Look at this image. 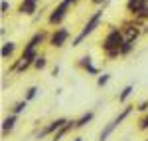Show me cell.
<instances>
[{
	"label": "cell",
	"mask_w": 148,
	"mask_h": 141,
	"mask_svg": "<svg viewBox=\"0 0 148 141\" xmlns=\"http://www.w3.org/2000/svg\"><path fill=\"white\" fill-rule=\"evenodd\" d=\"M123 46H125V34L121 30V26L116 24H109L107 26V32L103 34L101 42H99V48H101L103 56L113 62V60L121 58V52H123Z\"/></svg>",
	"instance_id": "cell-1"
},
{
	"label": "cell",
	"mask_w": 148,
	"mask_h": 141,
	"mask_svg": "<svg viewBox=\"0 0 148 141\" xmlns=\"http://www.w3.org/2000/svg\"><path fill=\"white\" fill-rule=\"evenodd\" d=\"M103 18H105V8H95V10L87 16V22L83 24V28L79 30V34L75 36L73 40H71V46L73 48H77V46H81L89 36H93L95 32H97V28L101 26V22H103Z\"/></svg>",
	"instance_id": "cell-2"
},
{
	"label": "cell",
	"mask_w": 148,
	"mask_h": 141,
	"mask_svg": "<svg viewBox=\"0 0 148 141\" xmlns=\"http://www.w3.org/2000/svg\"><path fill=\"white\" fill-rule=\"evenodd\" d=\"M134 109H136V106H132V103H126V106H123L121 109H119V113H116V115H114L111 121H107V123L103 125V129L99 131V139H97V141H109L114 131L119 129V127L125 123L126 119L132 115V111H134Z\"/></svg>",
	"instance_id": "cell-3"
},
{
	"label": "cell",
	"mask_w": 148,
	"mask_h": 141,
	"mask_svg": "<svg viewBox=\"0 0 148 141\" xmlns=\"http://www.w3.org/2000/svg\"><path fill=\"white\" fill-rule=\"evenodd\" d=\"M69 10H71V6H69L65 0H59L56 6L49 10V14H47V18H46V22L47 26L53 30V28H59V26H63V20L67 18V14Z\"/></svg>",
	"instance_id": "cell-4"
},
{
	"label": "cell",
	"mask_w": 148,
	"mask_h": 141,
	"mask_svg": "<svg viewBox=\"0 0 148 141\" xmlns=\"http://www.w3.org/2000/svg\"><path fill=\"white\" fill-rule=\"evenodd\" d=\"M67 121H69V117H53V119H49V121H46V123H42V129L36 133V139L38 141L51 139Z\"/></svg>",
	"instance_id": "cell-5"
},
{
	"label": "cell",
	"mask_w": 148,
	"mask_h": 141,
	"mask_svg": "<svg viewBox=\"0 0 148 141\" xmlns=\"http://www.w3.org/2000/svg\"><path fill=\"white\" fill-rule=\"evenodd\" d=\"M71 38V30L67 26H59V28H53L49 30V40H47V46L53 48V50H61Z\"/></svg>",
	"instance_id": "cell-6"
},
{
	"label": "cell",
	"mask_w": 148,
	"mask_h": 141,
	"mask_svg": "<svg viewBox=\"0 0 148 141\" xmlns=\"http://www.w3.org/2000/svg\"><path fill=\"white\" fill-rule=\"evenodd\" d=\"M119 26H121V30H123V34H125V40H126V42H134V44H136L138 38L142 36L140 26H138V24L134 22V18H130V16H128L126 20H123Z\"/></svg>",
	"instance_id": "cell-7"
},
{
	"label": "cell",
	"mask_w": 148,
	"mask_h": 141,
	"mask_svg": "<svg viewBox=\"0 0 148 141\" xmlns=\"http://www.w3.org/2000/svg\"><path fill=\"white\" fill-rule=\"evenodd\" d=\"M47 40H49V32L47 30H36L34 34L28 38V42L24 44L22 50H26V52H32V50H38L40 52V48L44 46V44H47Z\"/></svg>",
	"instance_id": "cell-8"
},
{
	"label": "cell",
	"mask_w": 148,
	"mask_h": 141,
	"mask_svg": "<svg viewBox=\"0 0 148 141\" xmlns=\"http://www.w3.org/2000/svg\"><path fill=\"white\" fill-rule=\"evenodd\" d=\"M75 66H77V70H81L83 74H87V76H95V78H99L103 72L93 64V58L91 54H83L81 58H77V62H75Z\"/></svg>",
	"instance_id": "cell-9"
},
{
	"label": "cell",
	"mask_w": 148,
	"mask_h": 141,
	"mask_svg": "<svg viewBox=\"0 0 148 141\" xmlns=\"http://www.w3.org/2000/svg\"><path fill=\"white\" fill-rule=\"evenodd\" d=\"M38 10H40V0H20L18 8H16V14L34 18L36 14H38Z\"/></svg>",
	"instance_id": "cell-10"
},
{
	"label": "cell",
	"mask_w": 148,
	"mask_h": 141,
	"mask_svg": "<svg viewBox=\"0 0 148 141\" xmlns=\"http://www.w3.org/2000/svg\"><path fill=\"white\" fill-rule=\"evenodd\" d=\"M18 121H20V115H14V113L4 115L2 125H0V133H2V137L12 135V133H14V129H16V125H18Z\"/></svg>",
	"instance_id": "cell-11"
},
{
	"label": "cell",
	"mask_w": 148,
	"mask_h": 141,
	"mask_svg": "<svg viewBox=\"0 0 148 141\" xmlns=\"http://www.w3.org/2000/svg\"><path fill=\"white\" fill-rule=\"evenodd\" d=\"M146 6H148V0H126L125 10L130 18H134V16H138Z\"/></svg>",
	"instance_id": "cell-12"
},
{
	"label": "cell",
	"mask_w": 148,
	"mask_h": 141,
	"mask_svg": "<svg viewBox=\"0 0 148 141\" xmlns=\"http://www.w3.org/2000/svg\"><path fill=\"white\" fill-rule=\"evenodd\" d=\"M16 50H18V44H16L14 40H4V42H2V46H0V58L4 60V62L14 60Z\"/></svg>",
	"instance_id": "cell-13"
},
{
	"label": "cell",
	"mask_w": 148,
	"mask_h": 141,
	"mask_svg": "<svg viewBox=\"0 0 148 141\" xmlns=\"http://www.w3.org/2000/svg\"><path fill=\"white\" fill-rule=\"evenodd\" d=\"M95 115H97L95 109H87V111H83L79 117H75V129H83V127H87L89 123H93Z\"/></svg>",
	"instance_id": "cell-14"
},
{
	"label": "cell",
	"mask_w": 148,
	"mask_h": 141,
	"mask_svg": "<svg viewBox=\"0 0 148 141\" xmlns=\"http://www.w3.org/2000/svg\"><path fill=\"white\" fill-rule=\"evenodd\" d=\"M132 94H134V83H126L125 88H123V90L116 94V101H119L121 106H126Z\"/></svg>",
	"instance_id": "cell-15"
},
{
	"label": "cell",
	"mask_w": 148,
	"mask_h": 141,
	"mask_svg": "<svg viewBox=\"0 0 148 141\" xmlns=\"http://www.w3.org/2000/svg\"><path fill=\"white\" fill-rule=\"evenodd\" d=\"M71 131H75V119H73V117L69 119L67 123H65V125H63L61 129L57 131V133H56V135H53V137H51L49 141H61L63 137H65V135H69Z\"/></svg>",
	"instance_id": "cell-16"
},
{
	"label": "cell",
	"mask_w": 148,
	"mask_h": 141,
	"mask_svg": "<svg viewBox=\"0 0 148 141\" xmlns=\"http://www.w3.org/2000/svg\"><path fill=\"white\" fill-rule=\"evenodd\" d=\"M26 107H28V101H26V99H18V101H14V103L8 107V113H14V115H22L24 111H26Z\"/></svg>",
	"instance_id": "cell-17"
},
{
	"label": "cell",
	"mask_w": 148,
	"mask_h": 141,
	"mask_svg": "<svg viewBox=\"0 0 148 141\" xmlns=\"http://www.w3.org/2000/svg\"><path fill=\"white\" fill-rule=\"evenodd\" d=\"M38 95H40V88H38V85H30V88L24 90V97H22V99H26L28 103H32Z\"/></svg>",
	"instance_id": "cell-18"
},
{
	"label": "cell",
	"mask_w": 148,
	"mask_h": 141,
	"mask_svg": "<svg viewBox=\"0 0 148 141\" xmlns=\"http://www.w3.org/2000/svg\"><path fill=\"white\" fill-rule=\"evenodd\" d=\"M46 68H47V56H46V54H40V56H38V60L34 62V68H32V70L44 72Z\"/></svg>",
	"instance_id": "cell-19"
},
{
	"label": "cell",
	"mask_w": 148,
	"mask_h": 141,
	"mask_svg": "<svg viewBox=\"0 0 148 141\" xmlns=\"http://www.w3.org/2000/svg\"><path fill=\"white\" fill-rule=\"evenodd\" d=\"M136 129L140 131V133L148 131V113H142V115L138 117V121H136Z\"/></svg>",
	"instance_id": "cell-20"
},
{
	"label": "cell",
	"mask_w": 148,
	"mask_h": 141,
	"mask_svg": "<svg viewBox=\"0 0 148 141\" xmlns=\"http://www.w3.org/2000/svg\"><path fill=\"white\" fill-rule=\"evenodd\" d=\"M109 82H111V74H109V72H103L101 76H99V78H97V88H107V85H109Z\"/></svg>",
	"instance_id": "cell-21"
},
{
	"label": "cell",
	"mask_w": 148,
	"mask_h": 141,
	"mask_svg": "<svg viewBox=\"0 0 148 141\" xmlns=\"http://www.w3.org/2000/svg\"><path fill=\"white\" fill-rule=\"evenodd\" d=\"M134 48H136L134 42H126L125 40V46H123V52H121V58H128V56L134 52Z\"/></svg>",
	"instance_id": "cell-22"
},
{
	"label": "cell",
	"mask_w": 148,
	"mask_h": 141,
	"mask_svg": "<svg viewBox=\"0 0 148 141\" xmlns=\"http://www.w3.org/2000/svg\"><path fill=\"white\" fill-rule=\"evenodd\" d=\"M136 111L142 115V113H148V97H144L140 103H136Z\"/></svg>",
	"instance_id": "cell-23"
},
{
	"label": "cell",
	"mask_w": 148,
	"mask_h": 141,
	"mask_svg": "<svg viewBox=\"0 0 148 141\" xmlns=\"http://www.w3.org/2000/svg\"><path fill=\"white\" fill-rule=\"evenodd\" d=\"M89 2H91L95 8H105V10H107L109 4H111V0H89Z\"/></svg>",
	"instance_id": "cell-24"
},
{
	"label": "cell",
	"mask_w": 148,
	"mask_h": 141,
	"mask_svg": "<svg viewBox=\"0 0 148 141\" xmlns=\"http://www.w3.org/2000/svg\"><path fill=\"white\" fill-rule=\"evenodd\" d=\"M8 12H10V2L8 0H0V14L8 16Z\"/></svg>",
	"instance_id": "cell-25"
},
{
	"label": "cell",
	"mask_w": 148,
	"mask_h": 141,
	"mask_svg": "<svg viewBox=\"0 0 148 141\" xmlns=\"http://www.w3.org/2000/svg\"><path fill=\"white\" fill-rule=\"evenodd\" d=\"M59 72H61V66L56 64V66L51 68V78H59Z\"/></svg>",
	"instance_id": "cell-26"
},
{
	"label": "cell",
	"mask_w": 148,
	"mask_h": 141,
	"mask_svg": "<svg viewBox=\"0 0 148 141\" xmlns=\"http://www.w3.org/2000/svg\"><path fill=\"white\" fill-rule=\"evenodd\" d=\"M134 18H138V20H146V22H148V6H146L142 12H140L138 16H134Z\"/></svg>",
	"instance_id": "cell-27"
},
{
	"label": "cell",
	"mask_w": 148,
	"mask_h": 141,
	"mask_svg": "<svg viewBox=\"0 0 148 141\" xmlns=\"http://www.w3.org/2000/svg\"><path fill=\"white\" fill-rule=\"evenodd\" d=\"M6 34H8V28H6V26H0V36L6 38Z\"/></svg>",
	"instance_id": "cell-28"
},
{
	"label": "cell",
	"mask_w": 148,
	"mask_h": 141,
	"mask_svg": "<svg viewBox=\"0 0 148 141\" xmlns=\"http://www.w3.org/2000/svg\"><path fill=\"white\" fill-rule=\"evenodd\" d=\"M40 20H42V12H38V14H36L34 18H32V22H34V24H38Z\"/></svg>",
	"instance_id": "cell-29"
},
{
	"label": "cell",
	"mask_w": 148,
	"mask_h": 141,
	"mask_svg": "<svg viewBox=\"0 0 148 141\" xmlns=\"http://www.w3.org/2000/svg\"><path fill=\"white\" fill-rule=\"evenodd\" d=\"M65 2H67L69 6H75V4H77V2H79V0H65Z\"/></svg>",
	"instance_id": "cell-30"
},
{
	"label": "cell",
	"mask_w": 148,
	"mask_h": 141,
	"mask_svg": "<svg viewBox=\"0 0 148 141\" xmlns=\"http://www.w3.org/2000/svg\"><path fill=\"white\" fill-rule=\"evenodd\" d=\"M73 141H83V137H81V135H75V137H73Z\"/></svg>",
	"instance_id": "cell-31"
},
{
	"label": "cell",
	"mask_w": 148,
	"mask_h": 141,
	"mask_svg": "<svg viewBox=\"0 0 148 141\" xmlns=\"http://www.w3.org/2000/svg\"><path fill=\"white\" fill-rule=\"evenodd\" d=\"M123 141H130V139H123Z\"/></svg>",
	"instance_id": "cell-32"
},
{
	"label": "cell",
	"mask_w": 148,
	"mask_h": 141,
	"mask_svg": "<svg viewBox=\"0 0 148 141\" xmlns=\"http://www.w3.org/2000/svg\"><path fill=\"white\" fill-rule=\"evenodd\" d=\"M144 141H148V137H146V139H144Z\"/></svg>",
	"instance_id": "cell-33"
},
{
	"label": "cell",
	"mask_w": 148,
	"mask_h": 141,
	"mask_svg": "<svg viewBox=\"0 0 148 141\" xmlns=\"http://www.w3.org/2000/svg\"><path fill=\"white\" fill-rule=\"evenodd\" d=\"M40 2H42V0H40Z\"/></svg>",
	"instance_id": "cell-34"
}]
</instances>
